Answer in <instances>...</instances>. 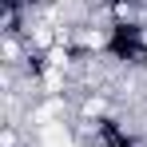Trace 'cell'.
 I'll list each match as a JSON object with an SVG mask.
<instances>
[{
	"mask_svg": "<svg viewBox=\"0 0 147 147\" xmlns=\"http://www.w3.org/2000/svg\"><path fill=\"white\" fill-rule=\"evenodd\" d=\"M107 48L115 52L119 60H131V64H147V32L139 24H115Z\"/></svg>",
	"mask_w": 147,
	"mask_h": 147,
	"instance_id": "6da1fadb",
	"label": "cell"
},
{
	"mask_svg": "<svg viewBox=\"0 0 147 147\" xmlns=\"http://www.w3.org/2000/svg\"><path fill=\"white\" fill-rule=\"evenodd\" d=\"M92 147H135V139L123 131V127H115L111 119H103L99 123V131H96V143Z\"/></svg>",
	"mask_w": 147,
	"mask_h": 147,
	"instance_id": "7a4b0ae2",
	"label": "cell"
}]
</instances>
